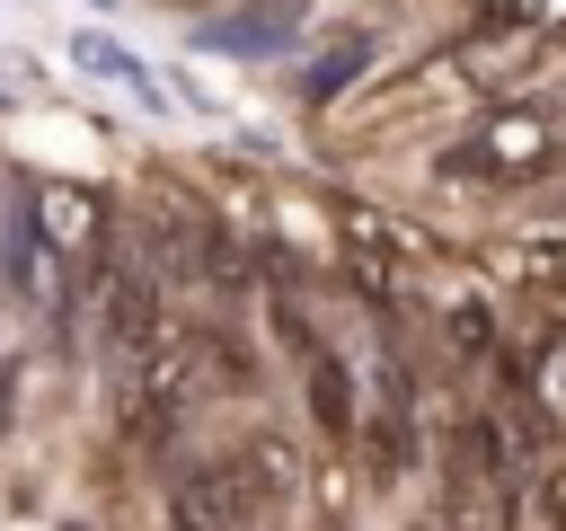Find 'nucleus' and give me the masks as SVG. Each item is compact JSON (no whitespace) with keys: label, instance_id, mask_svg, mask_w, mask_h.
<instances>
[{"label":"nucleus","instance_id":"nucleus-1","mask_svg":"<svg viewBox=\"0 0 566 531\" xmlns=\"http://www.w3.org/2000/svg\"><path fill=\"white\" fill-rule=\"evenodd\" d=\"M265 513L248 451H203L168 478V531H248Z\"/></svg>","mask_w":566,"mask_h":531},{"label":"nucleus","instance_id":"nucleus-2","mask_svg":"<svg viewBox=\"0 0 566 531\" xmlns=\"http://www.w3.org/2000/svg\"><path fill=\"white\" fill-rule=\"evenodd\" d=\"M548 150H557V124H548L539 106H504V115H486L469 142L442 150V177H531Z\"/></svg>","mask_w":566,"mask_h":531},{"label":"nucleus","instance_id":"nucleus-3","mask_svg":"<svg viewBox=\"0 0 566 531\" xmlns=\"http://www.w3.org/2000/svg\"><path fill=\"white\" fill-rule=\"evenodd\" d=\"M301 389H310V416H318V434H327V442H354V434H363L354 363H345L336 345H310V354H301Z\"/></svg>","mask_w":566,"mask_h":531},{"label":"nucleus","instance_id":"nucleus-4","mask_svg":"<svg viewBox=\"0 0 566 531\" xmlns=\"http://www.w3.org/2000/svg\"><path fill=\"white\" fill-rule=\"evenodd\" d=\"M35 221H44V239H53L62 257H88V248L106 239V212H97L88 186H35Z\"/></svg>","mask_w":566,"mask_h":531},{"label":"nucleus","instance_id":"nucleus-5","mask_svg":"<svg viewBox=\"0 0 566 531\" xmlns=\"http://www.w3.org/2000/svg\"><path fill=\"white\" fill-rule=\"evenodd\" d=\"M248 469H256V496H265V504H283V496L301 487V451H292L283 434H248Z\"/></svg>","mask_w":566,"mask_h":531},{"label":"nucleus","instance_id":"nucleus-6","mask_svg":"<svg viewBox=\"0 0 566 531\" xmlns=\"http://www.w3.org/2000/svg\"><path fill=\"white\" fill-rule=\"evenodd\" d=\"M363 62H371V35H363V27H354V35H336V44H327V62L310 71V106H327V97H336Z\"/></svg>","mask_w":566,"mask_h":531},{"label":"nucleus","instance_id":"nucleus-7","mask_svg":"<svg viewBox=\"0 0 566 531\" xmlns=\"http://www.w3.org/2000/svg\"><path fill=\"white\" fill-rule=\"evenodd\" d=\"M548 0H469V35H531Z\"/></svg>","mask_w":566,"mask_h":531},{"label":"nucleus","instance_id":"nucleus-8","mask_svg":"<svg viewBox=\"0 0 566 531\" xmlns=\"http://www.w3.org/2000/svg\"><path fill=\"white\" fill-rule=\"evenodd\" d=\"M531 389H539V407H566V336L531 363Z\"/></svg>","mask_w":566,"mask_h":531}]
</instances>
